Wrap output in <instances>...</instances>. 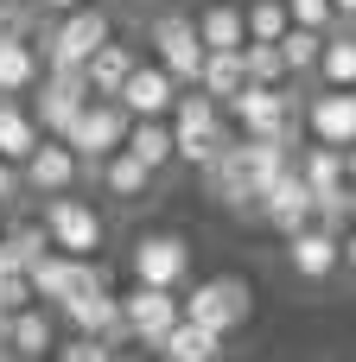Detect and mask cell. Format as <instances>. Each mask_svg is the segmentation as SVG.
<instances>
[{
  "instance_id": "1",
  "label": "cell",
  "mask_w": 356,
  "mask_h": 362,
  "mask_svg": "<svg viewBox=\"0 0 356 362\" xmlns=\"http://www.w3.org/2000/svg\"><path fill=\"white\" fill-rule=\"evenodd\" d=\"M108 38H115V19H108V6L89 0V6H70V13H57V19H45L38 51H45L51 70H83Z\"/></svg>"
},
{
  "instance_id": "2",
  "label": "cell",
  "mask_w": 356,
  "mask_h": 362,
  "mask_svg": "<svg viewBox=\"0 0 356 362\" xmlns=\"http://www.w3.org/2000/svg\"><path fill=\"white\" fill-rule=\"evenodd\" d=\"M229 140H236V127H229L223 102H210L204 89H178V108H172V146H178V159L204 172Z\"/></svg>"
},
{
  "instance_id": "3",
  "label": "cell",
  "mask_w": 356,
  "mask_h": 362,
  "mask_svg": "<svg viewBox=\"0 0 356 362\" xmlns=\"http://www.w3.org/2000/svg\"><path fill=\"white\" fill-rule=\"evenodd\" d=\"M178 305H185V318H191V325H204V331L229 337V331H242V325L255 318V286H248L242 274H210V280L185 286V293H178Z\"/></svg>"
},
{
  "instance_id": "4",
  "label": "cell",
  "mask_w": 356,
  "mask_h": 362,
  "mask_svg": "<svg viewBox=\"0 0 356 362\" xmlns=\"http://www.w3.org/2000/svg\"><path fill=\"white\" fill-rule=\"evenodd\" d=\"M147 45H153V64L172 70L178 89H197L204 38H197V19H191V13H178V6H153V13H147Z\"/></svg>"
},
{
  "instance_id": "5",
  "label": "cell",
  "mask_w": 356,
  "mask_h": 362,
  "mask_svg": "<svg viewBox=\"0 0 356 362\" xmlns=\"http://www.w3.org/2000/svg\"><path fill=\"white\" fill-rule=\"evenodd\" d=\"M127 121H134V115H127L115 95H89V102L76 108V121L64 127V146L83 159V172H89V178H96V165H102L108 153H121V146H127Z\"/></svg>"
},
{
  "instance_id": "6",
  "label": "cell",
  "mask_w": 356,
  "mask_h": 362,
  "mask_svg": "<svg viewBox=\"0 0 356 362\" xmlns=\"http://www.w3.org/2000/svg\"><path fill=\"white\" fill-rule=\"evenodd\" d=\"M38 223H45L51 248H64V255H83V261H96V255H102V242H108V223H102V210H96L89 197H76V191L38 197Z\"/></svg>"
},
{
  "instance_id": "7",
  "label": "cell",
  "mask_w": 356,
  "mask_h": 362,
  "mask_svg": "<svg viewBox=\"0 0 356 362\" xmlns=\"http://www.w3.org/2000/svg\"><path fill=\"white\" fill-rule=\"evenodd\" d=\"M204 191L217 197V210H229V216H248V223H255L261 178H255V159H248V140H242V134H236V140L204 165Z\"/></svg>"
},
{
  "instance_id": "8",
  "label": "cell",
  "mask_w": 356,
  "mask_h": 362,
  "mask_svg": "<svg viewBox=\"0 0 356 362\" xmlns=\"http://www.w3.org/2000/svg\"><path fill=\"white\" fill-rule=\"evenodd\" d=\"M127 267H134V286L185 293V280H191V242H185L178 229H147V235H134Z\"/></svg>"
},
{
  "instance_id": "9",
  "label": "cell",
  "mask_w": 356,
  "mask_h": 362,
  "mask_svg": "<svg viewBox=\"0 0 356 362\" xmlns=\"http://www.w3.org/2000/svg\"><path fill=\"white\" fill-rule=\"evenodd\" d=\"M89 102V76L83 70H51L45 64V76H38V89H32V121H38V134H57L64 140V127L76 121V108Z\"/></svg>"
},
{
  "instance_id": "10",
  "label": "cell",
  "mask_w": 356,
  "mask_h": 362,
  "mask_svg": "<svg viewBox=\"0 0 356 362\" xmlns=\"http://www.w3.org/2000/svg\"><path fill=\"white\" fill-rule=\"evenodd\" d=\"M89 172H83V159L57 140V134H45L32 153H25V165H19V191H32V197H57V191H76Z\"/></svg>"
},
{
  "instance_id": "11",
  "label": "cell",
  "mask_w": 356,
  "mask_h": 362,
  "mask_svg": "<svg viewBox=\"0 0 356 362\" xmlns=\"http://www.w3.org/2000/svg\"><path fill=\"white\" fill-rule=\"evenodd\" d=\"M287 267H293L299 286H331V280L344 274V242H338V229L306 223L299 235H287Z\"/></svg>"
},
{
  "instance_id": "12",
  "label": "cell",
  "mask_w": 356,
  "mask_h": 362,
  "mask_svg": "<svg viewBox=\"0 0 356 362\" xmlns=\"http://www.w3.org/2000/svg\"><path fill=\"white\" fill-rule=\"evenodd\" d=\"M121 318H127V337H134L140 350H159V337L185 318V305H178V293H166V286H134V293H121Z\"/></svg>"
},
{
  "instance_id": "13",
  "label": "cell",
  "mask_w": 356,
  "mask_h": 362,
  "mask_svg": "<svg viewBox=\"0 0 356 362\" xmlns=\"http://www.w3.org/2000/svg\"><path fill=\"white\" fill-rule=\"evenodd\" d=\"M255 223H261V229H274L280 242H287V235H299V229L312 223V185H306L299 172H280V178L261 191V204H255Z\"/></svg>"
},
{
  "instance_id": "14",
  "label": "cell",
  "mask_w": 356,
  "mask_h": 362,
  "mask_svg": "<svg viewBox=\"0 0 356 362\" xmlns=\"http://www.w3.org/2000/svg\"><path fill=\"white\" fill-rule=\"evenodd\" d=\"M306 140L325 146H356V89H312L306 95Z\"/></svg>"
},
{
  "instance_id": "15",
  "label": "cell",
  "mask_w": 356,
  "mask_h": 362,
  "mask_svg": "<svg viewBox=\"0 0 356 362\" xmlns=\"http://www.w3.org/2000/svg\"><path fill=\"white\" fill-rule=\"evenodd\" d=\"M134 121L140 115H172L178 108V83H172V70H159L153 57H140L134 70H127V83H121V95H115Z\"/></svg>"
},
{
  "instance_id": "16",
  "label": "cell",
  "mask_w": 356,
  "mask_h": 362,
  "mask_svg": "<svg viewBox=\"0 0 356 362\" xmlns=\"http://www.w3.org/2000/svg\"><path fill=\"white\" fill-rule=\"evenodd\" d=\"M64 325L76 331V337H102L108 350H127L134 337H127V318H121V293L108 286V293H96V299H83L76 312H64Z\"/></svg>"
},
{
  "instance_id": "17",
  "label": "cell",
  "mask_w": 356,
  "mask_h": 362,
  "mask_svg": "<svg viewBox=\"0 0 356 362\" xmlns=\"http://www.w3.org/2000/svg\"><path fill=\"white\" fill-rule=\"evenodd\" d=\"M51 350H57V318H51V305H25V312L6 318V356L13 362H45Z\"/></svg>"
},
{
  "instance_id": "18",
  "label": "cell",
  "mask_w": 356,
  "mask_h": 362,
  "mask_svg": "<svg viewBox=\"0 0 356 362\" xmlns=\"http://www.w3.org/2000/svg\"><path fill=\"white\" fill-rule=\"evenodd\" d=\"M153 178H159V172H153V165H140L127 146H121V153H108V159L96 165V185H102L115 204H147V197H153Z\"/></svg>"
},
{
  "instance_id": "19",
  "label": "cell",
  "mask_w": 356,
  "mask_h": 362,
  "mask_svg": "<svg viewBox=\"0 0 356 362\" xmlns=\"http://www.w3.org/2000/svg\"><path fill=\"white\" fill-rule=\"evenodd\" d=\"M159 362H223L229 356V337H217V331H204V325H191V318H178L166 337H159Z\"/></svg>"
},
{
  "instance_id": "20",
  "label": "cell",
  "mask_w": 356,
  "mask_h": 362,
  "mask_svg": "<svg viewBox=\"0 0 356 362\" xmlns=\"http://www.w3.org/2000/svg\"><path fill=\"white\" fill-rule=\"evenodd\" d=\"M45 76L38 38H0V95H32Z\"/></svg>"
},
{
  "instance_id": "21",
  "label": "cell",
  "mask_w": 356,
  "mask_h": 362,
  "mask_svg": "<svg viewBox=\"0 0 356 362\" xmlns=\"http://www.w3.org/2000/svg\"><path fill=\"white\" fill-rule=\"evenodd\" d=\"M191 19H197V38H204V51H242V45H248L242 0H210V6H197Z\"/></svg>"
},
{
  "instance_id": "22",
  "label": "cell",
  "mask_w": 356,
  "mask_h": 362,
  "mask_svg": "<svg viewBox=\"0 0 356 362\" xmlns=\"http://www.w3.org/2000/svg\"><path fill=\"white\" fill-rule=\"evenodd\" d=\"M127 153H134L140 165H153V172L178 165V146H172V115H140V121H127Z\"/></svg>"
},
{
  "instance_id": "23",
  "label": "cell",
  "mask_w": 356,
  "mask_h": 362,
  "mask_svg": "<svg viewBox=\"0 0 356 362\" xmlns=\"http://www.w3.org/2000/svg\"><path fill=\"white\" fill-rule=\"evenodd\" d=\"M38 140H45V134H38L25 95H0V159H6V165H25V153H32Z\"/></svg>"
},
{
  "instance_id": "24",
  "label": "cell",
  "mask_w": 356,
  "mask_h": 362,
  "mask_svg": "<svg viewBox=\"0 0 356 362\" xmlns=\"http://www.w3.org/2000/svg\"><path fill=\"white\" fill-rule=\"evenodd\" d=\"M293 172L312 185V197H325V191L350 185V178H344V146H325V140H306V146L293 153Z\"/></svg>"
},
{
  "instance_id": "25",
  "label": "cell",
  "mask_w": 356,
  "mask_h": 362,
  "mask_svg": "<svg viewBox=\"0 0 356 362\" xmlns=\"http://www.w3.org/2000/svg\"><path fill=\"white\" fill-rule=\"evenodd\" d=\"M312 83H325V89H356V25L325 32V51H318Z\"/></svg>"
},
{
  "instance_id": "26",
  "label": "cell",
  "mask_w": 356,
  "mask_h": 362,
  "mask_svg": "<svg viewBox=\"0 0 356 362\" xmlns=\"http://www.w3.org/2000/svg\"><path fill=\"white\" fill-rule=\"evenodd\" d=\"M140 57H134V45H121V38H108L89 64H83V76H89V95H121V83H127V70H134Z\"/></svg>"
},
{
  "instance_id": "27",
  "label": "cell",
  "mask_w": 356,
  "mask_h": 362,
  "mask_svg": "<svg viewBox=\"0 0 356 362\" xmlns=\"http://www.w3.org/2000/svg\"><path fill=\"white\" fill-rule=\"evenodd\" d=\"M242 83H248V70H242V51H204L197 89H204L210 102H229V95H236Z\"/></svg>"
},
{
  "instance_id": "28",
  "label": "cell",
  "mask_w": 356,
  "mask_h": 362,
  "mask_svg": "<svg viewBox=\"0 0 356 362\" xmlns=\"http://www.w3.org/2000/svg\"><path fill=\"white\" fill-rule=\"evenodd\" d=\"M0 255H6L13 267H32L38 255H51V235H45V223H38V216H6Z\"/></svg>"
},
{
  "instance_id": "29",
  "label": "cell",
  "mask_w": 356,
  "mask_h": 362,
  "mask_svg": "<svg viewBox=\"0 0 356 362\" xmlns=\"http://www.w3.org/2000/svg\"><path fill=\"white\" fill-rule=\"evenodd\" d=\"M318 51H325V32H306V25H287L280 32V57H287V76L293 83H312Z\"/></svg>"
},
{
  "instance_id": "30",
  "label": "cell",
  "mask_w": 356,
  "mask_h": 362,
  "mask_svg": "<svg viewBox=\"0 0 356 362\" xmlns=\"http://www.w3.org/2000/svg\"><path fill=\"white\" fill-rule=\"evenodd\" d=\"M242 70H248V83H268V89L293 83V76H287V57H280V45H261V38H248V45H242Z\"/></svg>"
},
{
  "instance_id": "31",
  "label": "cell",
  "mask_w": 356,
  "mask_h": 362,
  "mask_svg": "<svg viewBox=\"0 0 356 362\" xmlns=\"http://www.w3.org/2000/svg\"><path fill=\"white\" fill-rule=\"evenodd\" d=\"M242 25H248V38L280 45V32H287L293 19H287V0H242Z\"/></svg>"
},
{
  "instance_id": "32",
  "label": "cell",
  "mask_w": 356,
  "mask_h": 362,
  "mask_svg": "<svg viewBox=\"0 0 356 362\" xmlns=\"http://www.w3.org/2000/svg\"><path fill=\"white\" fill-rule=\"evenodd\" d=\"M0 38H45V13H38V6L0 0Z\"/></svg>"
},
{
  "instance_id": "33",
  "label": "cell",
  "mask_w": 356,
  "mask_h": 362,
  "mask_svg": "<svg viewBox=\"0 0 356 362\" xmlns=\"http://www.w3.org/2000/svg\"><path fill=\"white\" fill-rule=\"evenodd\" d=\"M287 19L306 25V32H338V25H344L331 0H287Z\"/></svg>"
},
{
  "instance_id": "34",
  "label": "cell",
  "mask_w": 356,
  "mask_h": 362,
  "mask_svg": "<svg viewBox=\"0 0 356 362\" xmlns=\"http://www.w3.org/2000/svg\"><path fill=\"white\" fill-rule=\"evenodd\" d=\"M57 362H115V350L102 337H70V344H57Z\"/></svg>"
},
{
  "instance_id": "35",
  "label": "cell",
  "mask_w": 356,
  "mask_h": 362,
  "mask_svg": "<svg viewBox=\"0 0 356 362\" xmlns=\"http://www.w3.org/2000/svg\"><path fill=\"white\" fill-rule=\"evenodd\" d=\"M13 197H19V165H6V159H0V204L13 210Z\"/></svg>"
},
{
  "instance_id": "36",
  "label": "cell",
  "mask_w": 356,
  "mask_h": 362,
  "mask_svg": "<svg viewBox=\"0 0 356 362\" xmlns=\"http://www.w3.org/2000/svg\"><path fill=\"white\" fill-rule=\"evenodd\" d=\"M32 6H38L45 19H57V13H70V6H89V0H32Z\"/></svg>"
},
{
  "instance_id": "37",
  "label": "cell",
  "mask_w": 356,
  "mask_h": 362,
  "mask_svg": "<svg viewBox=\"0 0 356 362\" xmlns=\"http://www.w3.org/2000/svg\"><path fill=\"white\" fill-rule=\"evenodd\" d=\"M338 242H344V274H350V280H356V223H350V229H344V235H338Z\"/></svg>"
},
{
  "instance_id": "38",
  "label": "cell",
  "mask_w": 356,
  "mask_h": 362,
  "mask_svg": "<svg viewBox=\"0 0 356 362\" xmlns=\"http://www.w3.org/2000/svg\"><path fill=\"white\" fill-rule=\"evenodd\" d=\"M331 6H338V19H344V25H356V0H331Z\"/></svg>"
},
{
  "instance_id": "39",
  "label": "cell",
  "mask_w": 356,
  "mask_h": 362,
  "mask_svg": "<svg viewBox=\"0 0 356 362\" xmlns=\"http://www.w3.org/2000/svg\"><path fill=\"white\" fill-rule=\"evenodd\" d=\"M344 178L356 185V146H344Z\"/></svg>"
},
{
  "instance_id": "40",
  "label": "cell",
  "mask_w": 356,
  "mask_h": 362,
  "mask_svg": "<svg viewBox=\"0 0 356 362\" xmlns=\"http://www.w3.org/2000/svg\"><path fill=\"white\" fill-rule=\"evenodd\" d=\"M121 6H134V13H153V6H166V0H121Z\"/></svg>"
},
{
  "instance_id": "41",
  "label": "cell",
  "mask_w": 356,
  "mask_h": 362,
  "mask_svg": "<svg viewBox=\"0 0 356 362\" xmlns=\"http://www.w3.org/2000/svg\"><path fill=\"white\" fill-rule=\"evenodd\" d=\"M115 362H147V356H127V350H115Z\"/></svg>"
},
{
  "instance_id": "42",
  "label": "cell",
  "mask_w": 356,
  "mask_h": 362,
  "mask_svg": "<svg viewBox=\"0 0 356 362\" xmlns=\"http://www.w3.org/2000/svg\"><path fill=\"white\" fill-rule=\"evenodd\" d=\"M6 216H13V210H6V204H0V235H6Z\"/></svg>"
},
{
  "instance_id": "43",
  "label": "cell",
  "mask_w": 356,
  "mask_h": 362,
  "mask_svg": "<svg viewBox=\"0 0 356 362\" xmlns=\"http://www.w3.org/2000/svg\"><path fill=\"white\" fill-rule=\"evenodd\" d=\"M0 362H13V356H6V344H0Z\"/></svg>"
},
{
  "instance_id": "44",
  "label": "cell",
  "mask_w": 356,
  "mask_h": 362,
  "mask_svg": "<svg viewBox=\"0 0 356 362\" xmlns=\"http://www.w3.org/2000/svg\"><path fill=\"white\" fill-rule=\"evenodd\" d=\"M13 6H32V0H13Z\"/></svg>"
}]
</instances>
